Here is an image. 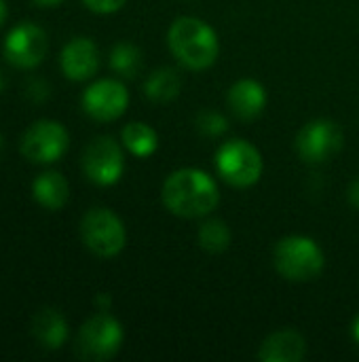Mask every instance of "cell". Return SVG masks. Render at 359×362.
I'll list each match as a JSON object with an SVG mask.
<instances>
[{
    "label": "cell",
    "instance_id": "6da1fadb",
    "mask_svg": "<svg viewBox=\"0 0 359 362\" xmlns=\"http://www.w3.org/2000/svg\"><path fill=\"white\" fill-rule=\"evenodd\" d=\"M218 202L220 191L216 180L195 168H184L169 174L163 185V204L176 216H205L218 206Z\"/></svg>",
    "mask_w": 359,
    "mask_h": 362
},
{
    "label": "cell",
    "instance_id": "7a4b0ae2",
    "mask_svg": "<svg viewBox=\"0 0 359 362\" xmlns=\"http://www.w3.org/2000/svg\"><path fill=\"white\" fill-rule=\"evenodd\" d=\"M169 49L190 70L209 68L220 51L216 32L197 17H180L169 28Z\"/></svg>",
    "mask_w": 359,
    "mask_h": 362
},
{
    "label": "cell",
    "instance_id": "3957f363",
    "mask_svg": "<svg viewBox=\"0 0 359 362\" xmlns=\"http://www.w3.org/2000/svg\"><path fill=\"white\" fill-rule=\"evenodd\" d=\"M273 261L277 272L292 282L315 280L326 265L322 248L311 238H303V235L284 238L275 246Z\"/></svg>",
    "mask_w": 359,
    "mask_h": 362
},
{
    "label": "cell",
    "instance_id": "277c9868",
    "mask_svg": "<svg viewBox=\"0 0 359 362\" xmlns=\"http://www.w3.org/2000/svg\"><path fill=\"white\" fill-rule=\"evenodd\" d=\"M80 238L85 246L102 259L116 257L127 242L123 221L108 208H93L83 216Z\"/></svg>",
    "mask_w": 359,
    "mask_h": 362
},
{
    "label": "cell",
    "instance_id": "5b68a950",
    "mask_svg": "<svg viewBox=\"0 0 359 362\" xmlns=\"http://www.w3.org/2000/svg\"><path fill=\"white\" fill-rule=\"evenodd\" d=\"M123 327L116 318L102 312L91 316L78 331L76 352L85 361H108L123 346Z\"/></svg>",
    "mask_w": 359,
    "mask_h": 362
},
{
    "label": "cell",
    "instance_id": "8992f818",
    "mask_svg": "<svg viewBox=\"0 0 359 362\" xmlns=\"http://www.w3.org/2000/svg\"><path fill=\"white\" fill-rule=\"evenodd\" d=\"M216 165L220 176L233 187H252L262 176V157L248 140H231L218 148Z\"/></svg>",
    "mask_w": 359,
    "mask_h": 362
},
{
    "label": "cell",
    "instance_id": "52a82bcc",
    "mask_svg": "<svg viewBox=\"0 0 359 362\" xmlns=\"http://www.w3.org/2000/svg\"><path fill=\"white\" fill-rule=\"evenodd\" d=\"M68 132L57 121H36L21 136V155L32 163H53L68 151Z\"/></svg>",
    "mask_w": 359,
    "mask_h": 362
},
{
    "label": "cell",
    "instance_id": "ba28073f",
    "mask_svg": "<svg viewBox=\"0 0 359 362\" xmlns=\"http://www.w3.org/2000/svg\"><path fill=\"white\" fill-rule=\"evenodd\" d=\"M83 170L87 178L99 187L118 182L125 170V157L121 146L110 136H99L83 153Z\"/></svg>",
    "mask_w": 359,
    "mask_h": 362
},
{
    "label": "cell",
    "instance_id": "9c48e42d",
    "mask_svg": "<svg viewBox=\"0 0 359 362\" xmlns=\"http://www.w3.org/2000/svg\"><path fill=\"white\" fill-rule=\"evenodd\" d=\"M296 148L307 163H324L343 148V129L330 119L311 121L300 129Z\"/></svg>",
    "mask_w": 359,
    "mask_h": 362
},
{
    "label": "cell",
    "instance_id": "30bf717a",
    "mask_svg": "<svg viewBox=\"0 0 359 362\" xmlns=\"http://www.w3.org/2000/svg\"><path fill=\"white\" fill-rule=\"evenodd\" d=\"M47 34L36 23L15 25L4 40V57L17 68H36L47 55Z\"/></svg>",
    "mask_w": 359,
    "mask_h": 362
},
{
    "label": "cell",
    "instance_id": "8fae6325",
    "mask_svg": "<svg viewBox=\"0 0 359 362\" xmlns=\"http://www.w3.org/2000/svg\"><path fill=\"white\" fill-rule=\"evenodd\" d=\"M129 104V93L121 81L104 78L87 87L83 93V108L95 121H114L118 119Z\"/></svg>",
    "mask_w": 359,
    "mask_h": 362
},
{
    "label": "cell",
    "instance_id": "7c38bea8",
    "mask_svg": "<svg viewBox=\"0 0 359 362\" xmlns=\"http://www.w3.org/2000/svg\"><path fill=\"white\" fill-rule=\"evenodd\" d=\"M61 70L70 81H87L97 72L99 51L89 38H74L61 51Z\"/></svg>",
    "mask_w": 359,
    "mask_h": 362
},
{
    "label": "cell",
    "instance_id": "4fadbf2b",
    "mask_svg": "<svg viewBox=\"0 0 359 362\" xmlns=\"http://www.w3.org/2000/svg\"><path fill=\"white\" fill-rule=\"evenodd\" d=\"M307 354V341L292 329L277 331L264 339L258 358L262 362H298Z\"/></svg>",
    "mask_w": 359,
    "mask_h": 362
},
{
    "label": "cell",
    "instance_id": "5bb4252c",
    "mask_svg": "<svg viewBox=\"0 0 359 362\" xmlns=\"http://www.w3.org/2000/svg\"><path fill=\"white\" fill-rule=\"evenodd\" d=\"M229 106L239 119L252 121L260 117V112L264 110L267 91L258 81H252V78L237 81L229 91Z\"/></svg>",
    "mask_w": 359,
    "mask_h": 362
},
{
    "label": "cell",
    "instance_id": "9a60e30c",
    "mask_svg": "<svg viewBox=\"0 0 359 362\" xmlns=\"http://www.w3.org/2000/svg\"><path fill=\"white\" fill-rule=\"evenodd\" d=\"M32 335L42 348L59 350L68 339V325L57 310L44 308L32 320Z\"/></svg>",
    "mask_w": 359,
    "mask_h": 362
},
{
    "label": "cell",
    "instance_id": "2e32d148",
    "mask_svg": "<svg viewBox=\"0 0 359 362\" xmlns=\"http://www.w3.org/2000/svg\"><path fill=\"white\" fill-rule=\"evenodd\" d=\"M32 193H34V199L42 208H47V210H59L68 202L70 187H68V180L59 172H44V174H40L34 180Z\"/></svg>",
    "mask_w": 359,
    "mask_h": 362
},
{
    "label": "cell",
    "instance_id": "e0dca14e",
    "mask_svg": "<svg viewBox=\"0 0 359 362\" xmlns=\"http://www.w3.org/2000/svg\"><path fill=\"white\" fill-rule=\"evenodd\" d=\"M180 89H182V78L174 68H159L148 76L144 85L146 95L152 102H171L174 98H178Z\"/></svg>",
    "mask_w": 359,
    "mask_h": 362
},
{
    "label": "cell",
    "instance_id": "ac0fdd59",
    "mask_svg": "<svg viewBox=\"0 0 359 362\" xmlns=\"http://www.w3.org/2000/svg\"><path fill=\"white\" fill-rule=\"evenodd\" d=\"M123 144L129 148V153H133L135 157H148L157 151V144H159V136L157 132L146 125V123H129L125 125L123 134Z\"/></svg>",
    "mask_w": 359,
    "mask_h": 362
},
{
    "label": "cell",
    "instance_id": "d6986e66",
    "mask_svg": "<svg viewBox=\"0 0 359 362\" xmlns=\"http://www.w3.org/2000/svg\"><path fill=\"white\" fill-rule=\"evenodd\" d=\"M110 66L116 74L133 78L142 70V51L131 42H118L110 53Z\"/></svg>",
    "mask_w": 359,
    "mask_h": 362
},
{
    "label": "cell",
    "instance_id": "ffe728a7",
    "mask_svg": "<svg viewBox=\"0 0 359 362\" xmlns=\"http://www.w3.org/2000/svg\"><path fill=\"white\" fill-rule=\"evenodd\" d=\"M199 244H201L203 250H207L212 255L224 252L231 246V229H229V225L224 221H218V218L205 221L199 227Z\"/></svg>",
    "mask_w": 359,
    "mask_h": 362
},
{
    "label": "cell",
    "instance_id": "44dd1931",
    "mask_svg": "<svg viewBox=\"0 0 359 362\" xmlns=\"http://www.w3.org/2000/svg\"><path fill=\"white\" fill-rule=\"evenodd\" d=\"M197 125H199L201 134H205V136H220L229 129V121L220 112H214V110L201 112L197 117Z\"/></svg>",
    "mask_w": 359,
    "mask_h": 362
},
{
    "label": "cell",
    "instance_id": "7402d4cb",
    "mask_svg": "<svg viewBox=\"0 0 359 362\" xmlns=\"http://www.w3.org/2000/svg\"><path fill=\"white\" fill-rule=\"evenodd\" d=\"M25 95L34 102H44L49 95H51V87L49 83L40 81V78H34L25 85Z\"/></svg>",
    "mask_w": 359,
    "mask_h": 362
},
{
    "label": "cell",
    "instance_id": "603a6c76",
    "mask_svg": "<svg viewBox=\"0 0 359 362\" xmlns=\"http://www.w3.org/2000/svg\"><path fill=\"white\" fill-rule=\"evenodd\" d=\"M91 11L95 13H102V15H108V13H116L118 8H123V4L127 0H83Z\"/></svg>",
    "mask_w": 359,
    "mask_h": 362
},
{
    "label": "cell",
    "instance_id": "cb8c5ba5",
    "mask_svg": "<svg viewBox=\"0 0 359 362\" xmlns=\"http://www.w3.org/2000/svg\"><path fill=\"white\" fill-rule=\"evenodd\" d=\"M349 202H351L355 208H359V178L351 185V189H349Z\"/></svg>",
    "mask_w": 359,
    "mask_h": 362
},
{
    "label": "cell",
    "instance_id": "d4e9b609",
    "mask_svg": "<svg viewBox=\"0 0 359 362\" xmlns=\"http://www.w3.org/2000/svg\"><path fill=\"white\" fill-rule=\"evenodd\" d=\"M36 6H57L59 2H63V0H32Z\"/></svg>",
    "mask_w": 359,
    "mask_h": 362
},
{
    "label": "cell",
    "instance_id": "484cf974",
    "mask_svg": "<svg viewBox=\"0 0 359 362\" xmlns=\"http://www.w3.org/2000/svg\"><path fill=\"white\" fill-rule=\"evenodd\" d=\"M97 305H104V310H108V305H110V297H108V295H99V297H97Z\"/></svg>",
    "mask_w": 359,
    "mask_h": 362
},
{
    "label": "cell",
    "instance_id": "4316f807",
    "mask_svg": "<svg viewBox=\"0 0 359 362\" xmlns=\"http://www.w3.org/2000/svg\"><path fill=\"white\" fill-rule=\"evenodd\" d=\"M4 19H6V2L0 0V25L4 23Z\"/></svg>",
    "mask_w": 359,
    "mask_h": 362
},
{
    "label": "cell",
    "instance_id": "83f0119b",
    "mask_svg": "<svg viewBox=\"0 0 359 362\" xmlns=\"http://www.w3.org/2000/svg\"><path fill=\"white\" fill-rule=\"evenodd\" d=\"M353 337H355V341L359 344V316H358V320L353 322Z\"/></svg>",
    "mask_w": 359,
    "mask_h": 362
},
{
    "label": "cell",
    "instance_id": "f1b7e54d",
    "mask_svg": "<svg viewBox=\"0 0 359 362\" xmlns=\"http://www.w3.org/2000/svg\"><path fill=\"white\" fill-rule=\"evenodd\" d=\"M4 85H6V83H4V74H2V70H0V93L4 91Z\"/></svg>",
    "mask_w": 359,
    "mask_h": 362
},
{
    "label": "cell",
    "instance_id": "f546056e",
    "mask_svg": "<svg viewBox=\"0 0 359 362\" xmlns=\"http://www.w3.org/2000/svg\"><path fill=\"white\" fill-rule=\"evenodd\" d=\"M0 151H2V136H0Z\"/></svg>",
    "mask_w": 359,
    "mask_h": 362
}]
</instances>
